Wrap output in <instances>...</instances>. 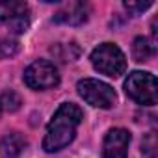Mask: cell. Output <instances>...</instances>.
I'll return each mask as SVG.
<instances>
[{
    "label": "cell",
    "mask_w": 158,
    "mask_h": 158,
    "mask_svg": "<svg viewBox=\"0 0 158 158\" xmlns=\"http://www.w3.org/2000/svg\"><path fill=\"white\" fill-rule=\"evenodd\" d=\"M82 117H84L82 110L74 102L61 104L56 110L52 121L47 127V134H45V139H43V149L47 152H58V151L65 149L74 139L76 127L80 125Z\"/></svg>",
    "instance_id": "6da1fadb"
},
{
    "label": "cell",
    "mask_w": 158,
    "mask_h": 158,
    "mask_svg": "<svg viewBox=\"0 0 158 158\" xmlns=\"http://www.w3.org/2000/svg\"><path fill=\"white\" fill-rule=\"evenodd\" d=\"M125 91L132 101L143 106H154L158 101V84L154 74L151 73H143V71L130 73L125 80Z\"/></svg>",
    "instance_id": "7a4b0ae2"
},
{
    "label": "cell",
    "mask_w": 158,
    "mask_h": 158,
    "mask_svg": "<svg viewBox=\"0 0 158 158\" xmlns=\"http://www.w3.org/2000/svg\"><path fill=\"white\" fill-rule=\"evenodd\" d=\"M91 63L93 67L112 78H117L127 69V58L123 50L114 43H102L91 52Z\"/></svg>",
    "instance_id": "3957f363"
},
{
    "label": "cell",
    "mask_w": 158,
    "mask_h": 158,
    "mask_svg": "<svg viewBox=\"0 0 158 158\" xmlns=\"http://www.w3.org/2000/svg\"><path fill=\"white\" fill-rule=\"evenodd\" d=\"M78 95H80L88 104L95 108H112L117 102V95L112 86L106 82H101L97 78H84L76 84Z\"/></svg>",
    "instance_id": "277c9868"
},
{
    "label": "cell",
    "mask_w": 158,
    "mask_h": 158,
    "mask_svg": "<svg viewBox=\"0 0 158 158\" xmlns=\"http://www.w3.org/2000/svg\"><path fill=\"white\" fill-rule=\"evenodd\" d=\"M0 23L13 34L26 32L30 26L28 4L19 2V0H4V2H0Z\"/></svg>",
    "instance_id": "5b68a950"
},
{
    "label": "cell",
    "mask_w": 158,
    "mask_h": 158,
    "mask_svg": "<svg viewBox=\"0 0 158 158\" xmlns=\"http://www.w3.org/2000/svg\"><path fill=\"white\" fill-rule=\"evenodd\" d=\"M58 69L47 60H37L24 71V84L32 89H50L58 86Z\"/></svg>",
    "instance_id": "8992f818"
},
{
    "label": "cell",
    "mask_w": 158,
    "mask_h": 158,
    "mask_svg": "<svg viewBox=\"0 0 158 158\" xmlns=\"http://www.w3.org/2000/svg\"><path fill=\"white\" fill-rule=\"evenodd\" d=\"M130 134L125 128H112L102 143V158H127Z\"/></svg>",
    "instance_id": "52a82bcc"
},
{
    "label": "cell",
    "mask_w": 158,
    "mask_h": 158,
    "mask_svg": "<svg viewBox=\"0 0 158 158\" xmlns=\"http://www.w3.org/2000/svg\"><path fill=\"white\" fill-rule=\"evenodd\" d=\"M88 15H89V6L88 4H84V2H69L54 15V23L78 26V24H84L88 21Z\"/></svg>",
    "instance_id": "ba28073f"
},
{
    "label": "cell",
    "mask_w": 158,
    "mask_h": 158,
    "mask_svg": "<svg viewBox=\"0 0 158 158\" xmlns=\"http://www.w3.org/2000/svg\"><path fill=\"white\" fill-rule=\"evenodd\" d=\"M26 145L28 141L24 139V136H21L19 132H11V134H6L0 141V152H2L4 158H17L26 149Z\"/></svg>",
    "instance_id": "9c48e42d"
},
{
    "label": "cell",
    "mask_w": 158,
    "mask_h": 158,
    "mask_svg": "<svg viewBox=\"0 0 158 158\" xmlns=\"http://www.w3.org/2000/svg\"><path fill=\"white\" fill-rule=\"evenodd\" d=\"M132 56L136 61H149V58L152 56V45H149L145 37H136L132 45Z\"/></svg>",
    "instance_id": "30bf717a"
},
{
    "label": "cell",
    "mask_w": 158,
    "mask_h": 158,
    "mask_svg": "<svg viewBox=\"0 0 158 158\" xmlns=\"http://www.w3.org/2000/svg\"><path fill=\"white\" fill-rule=\"evenodd\" d=\"M21 104H23V101H21V97L15 93V91H6L4 95H2V99H0V108H4L6 112H17L19 108H21Z\"/></svg>",
    "instance_id": "8fae6325"
},
{
    "label": "cell",
    "mask_w": 158,
    "mask_h": 158,
    "mask_svg": "<svg viewBox=\"0 0 158 158\" xmlns=\"http://www.w3.org/2000/svg\"><path fill=\"white\" fill-rule=\"evenodd\" d=\"M17 52H19V43L17 41H10V39L0 41V60L2 58H11Z\"/></svg>",
    "instance_id": "7c38bea8"
},
{
    "label": "cell",
    "mask_w": 158,
    "mask_h": 158,
    "mask_svg": "<svg viewBox=\"0 0 158 158\" xmlns=\"http://www.w3.org/2000/svg\"><path fill=\"white\" fill-rule=\"evenodd\" d=\"M154 149H156L154 134H149V136H147V139L143 141V152L147 154V158H154Z\"/></svg>",
    "instance_id": "4fadbf2b"
},
{
    "label": "cell",
    "mask_w": 158,
    "mask_h": 158,
    "mask_svg": "<svg viewBox=\"0 0 158 158\" xmlns=\"http://www.w3.org/2000/svg\"><path fill=\"white\" fill-rule=\"evenodd\" d=\"M152 2H125V8L128 11H134V13H139V11H145L147 8H151Z\"/></svg>",
    "instance_id": "5bb4252c"
},
{
    "label": "cell",
    "mask_w": 158,
    "mask_h": 158,
    "mask_svg": "<svg viewBox=\"0 0 158 158\" xmlns=\"http://www.w3.org/2000/svg\"><path fill=\"white\" fill-rule=\"evenodd\" d=\"M0 112H2V108H0Z\"/></svg>",
    "instance_id": "9a60e30c"
}]
</instances>
